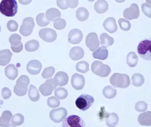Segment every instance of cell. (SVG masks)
<instances>
[{"label": "cell", "mask_w": 151, "mask_h": 127, "mask_svg": "<svg viewBox=\"0 0 151 127\" xmlns=\"http://www.w3.org/2000/svg\"><path fill=\"white\" fill-rule=\"evenodd\" d=\"M12 116V113L10 111L6 110L4 111L2 113V116L0 117V127H7L8 125H9Z\"/></svg>", "instance_id": "83f0119b"}, {"label": "cell", "mask_w": 151, "mask_h": 127, "mask_svg": "<svg viewBox=\"0 0 151 127\" xmlns=\"http://www.w3.org/2000/svg\"><path fill=\"white\" fill-rule=\"evenodd\" d=\"M53 25L54 27L57 30H63L66 26V22L64 19L57 18L53 21Z\"/></svg>", "instance_id": "b9f144b4"}, {"label": "cell", "mask_w": 151, "mask_h": 127, "mask_svg": "<svg viewBox=\"0 0 151 127\" xmlns=\"http://www.w3.org/2000/svg\"><path fill=\"white\" fill-rule=\"evenodd\" d=\"M76 17L80 21H85L89 17V12L85 7H79L76 10Z\"/></svg>", "instance_id": "4dcf8cb0"}, {"label": "cell", "mask_w": 151, "mask_h": 127, "mask_svg": "<svg viewBox=\"0 0 151 127\" xmlns=\"http://www.w3.org/2000/svg\"><path fill=\"white\" fill-rule=\"evenodd\" d=\"M68 111L63 107L52 110L49 113L50 119L55 123H60L66 117Z\"/></svg>", "instance_id": "9c48e42d"}, {"label": "cell", "mask_w": 151, "mask_h": 127, "mask_svg": "<svg viewBox=\"0 0 151 127\" xmlns=\"http://www.w3.org/2000/svg\"><path fill=\"white\" fill-rule=\"evenodd\" d=\"M105 122L109 127H116L119 122V116L117 113H108L105 117Z\"/></svg>", "instance_id": "d4e9b609"}, {"label": "cell", "mask_w": 151, "mask_h": 127, "mask_svg": "<svg viewBox=\"0 0 151 127\" xmlns=\"http://www.w3.org/2000/svg\"><path fill=\"white\" fill-rule=\"evenodd\" d=\"M118 24L120 28L124 31H127L130 30L131 27V23L129 21H127L124 18H120L118 20Z\"/></svg>", "instance_id": "60d3db41"}, {"label": "cell", "mask_w": 151, "mask_h": 127, "mask_svg": "<svg viewBox=\"0 0 151 127\" xmlns=\"http://www.w3.org/2000/svg\"><path fill=\"white\" fill-rule=\"evenodd\" d=\"M144 76L140 73H135L131 77V83L136 87H140L144 84Z\"/></svg>", "instance_id": "e575fe53"}, {"label": "cell", "mask_w": 151, "mask_h": 127, "mask_svg": "<svg viewBox=\"0 0 151 127\" xmlns=\"http://www.w3.org/2000/svg\"><path fill=\"white\" fill-rule=\"evenodd\" d=\"M2 96L4 99H8L12 96V92L8 87H4L1 92Z\"/></svg>", "instance_id": "c3c4849f"}, {"label": "cell", "mask_w": 151, "mask_h": 127, "mask_svg": "<svg viewBox=\"0 0 151 127\" xmlns=\"http://www.w3.org/2000/svg\"><path fill=\"white\" fill-rule=\"evenodd\" d=\"M148 108V104L144 101H139L135 104V110L137 112L145 111Z\"/></svg>", "instance_id": "bcb514c9"}, {"label": "cell", "mask_w": 151, "mask_h": 127, "mask_svg": "<svg viewBox=\"0 0 151 127\" xmlns=\"http://www.w3.org/2000/svg\"><path fill=\"white\" fill-rule=\"evenodd\" d=\"M91 70L93 73L101 77H108L111 72L110 66L100 61H95L92 64Z\"/></svg>", "instance_id": "5b68a950"}, {"label": "cell", "mask_w": 151, "mask_h": 127, "mask_svg": "<svg viewBox=\"0 0 151 127\" xmlns=\"http://www.w3.org/2000/svg\"><path fill=\"white\" fill-rule=\"evenodd\" d=\"M86 44L91 51H95L100 45V40L95 32H91L87 36Z\"/></svg>", "instance_id": "5bb4252c"}, {"label": "cell", "mask_w": 151, "mask_h": 127, "mask_svg": "<svg viewBox=\"0 0 151 127\" xmlns=\"http://www.w3.org/2000/svg\"><path fill=\"white\" fill-rule=\"evenodd\" d=\"M5 76L10 80H14L18 75V70L14 64H9L5 69Z\"/></svg>", "instance_id": "603a6c76"}, {"label": "cell", "mask_w": 151, "mask_h": 127, "mask_svg": "<svg viewBox=\"0 0 151 127\" xmlns=\"http://www.w3.org/2000/svg\"><path fill=\"white\" fill-rule=\"evenodd\" d=\"M139 123L143 126H151V112L147 111L140 113L137 118Z\"/></svg>", "instance_id": "cb8c5ba5"}, {"label": "cell", "mask_w": 151, "mask_h": 127, "mask_svg": "<svg viewBox=\"0 0 151 127\" xmlns=\"http://www.w3.org/2000/svg\"><path fill=\"white\" fill-rule=\"evenodd\" d=\"M39 35L41 39L48 43L55 42L57 37V32L54 30L50 28L41 29L39 32Z\"/></svg>", "instance_id": "8fae6325"}, {"label": "cell", "mask_w": 151, "mask_h": 127, "mask_svg": "<svg viewBox=\"0 0 151 127\" xmlns=\"http://www.w3.org/2000/svg\"><path fill=\"white\" fill-rule=\"evenodd\" d=\"M57 86L55 84L53 78L47 79L45 83L41 84L39 87V92L45 97L50 95L54 90L56 89Z\"/></svg>", "instance_id": "30bf717a"}, {"label": "cell", "mask_w": 151, "mask_h": 127, "mask_svg": "<svg viewBox=\"0 0 151 127\" xmlns=\"http://www.w3.org/2000/svg\"><path fill=\"white\" fill-rule=\"evenodd\" d=\"M28 95L29 99L32 102H37L40 99L39 92L34 85H31L29 86Z\"/></svg>", "instance_id": "f546056e"}, {"label": "cell", "mask_w": 151, "mask_h": 127, "mask_svg": "<svg viewBox=\"0 0 151 127\" xmlns=\"http://www.w3.org/2000/svg\"><path fill=\"white\" fill-rule=\"evenodd\" d=\"M76 68L78 71L81 73H86L89 71V64L85 61H81L76 64Z\"/></svg>", "instance_id": "8d00e7d4"}, {"label": "cell", "mask_w": 151, "mask_h": 127, "mask_svg": "<svg viewBox=\"0 0 151 127\" xmlns=\"http://www.w3.org/2000/svg\"><path fill=\"white\" fill-rule=\"evenodd\" d=\"M13 53L8 49L0 51V65L5 66L10 63Z\"/></svg>", "instance_id": "7402d4cb"}, {"label": "cell", "mask_w": 151, "mask_h": 127, "mask_svg": "<svg viewBox=\"0 0 151 127\" xmlns=\"http://www.w3.org/2000/svg\"><path fill=\"white\" fill-rule=\"evenodd\" d=\"M103 27L105 30L110 34L116 32L118 28L116 21L113 17H109L104 21Z\"/></svg>", "instance_id": "d6986e66"}, {"label": "cell", "mask_w": 151, "mask_h": 127, "mask_svg": "<svg viewBox=\"0 0 151 127\" xmlns=\"http://www.w3.org/2000/svg\"><path fill=\"white\" fill-rule=\"evenodd\" d=\"M7 28L10 32H15L18 28V24L14 20H10L7 22Z\"/></svg>", "instance_id": "7dc6e473"}, {"label": "cell", "mask_w": 151, "mask_h": 127, "mask_svg": "<svg viewBox=\"0 0 151 127\" xmlns=\"http://www.w3.org/2000/svg\"><path fill=\"white\" fill-rule=\"evenodd\" d=\"M142 10L143 13L148 17V18H151V2L148 1L142 5Z\"/></svg>", "instance_id": "f6af8a7d"}, {"label": "cell", "mask_w": 151, "mask_h": 127, "mask_svg": "<svg viewBox=\"0 0 151 127\" xmlns=\"http://www.w3.org/2000/svg\"><path fill=\"white\" fill-rule=\"evenodd\" d=\"M42 69L41 63L36 60H32L28 62L27 65V71L32 75L38 74Z\"/></svg>", "instance_id": "e0dca14e"}, {"label": "cell", "mask_w": 151, "mask_h": 127, "mask_svg": "<svg viewBox=\"0 0 151 127\" xmlns=\"http://www.w3.org/2000/svg\"><path fill=\"white\" fill-rule=\"evenodd\" d=\"M95 99L92 96L88 94L80 95L76 101V106L81 111H86L92 106Z\"/></svg>", "instance_id": "8992f818"}, {"label": "cell", "mask_w": 151, "mask_h": 127, "mask_svg": "<svg viewBox=\"0 0 151 127\" xmlns=\"http://www.w3.org/2000/svg\"><path fill=\"white\" fill-rule=\"evenodd\" d=\"M94 8L96 12L99 14H104L107 12L109 8L108 3L104 0H100L96 2Z\"/></svg>", "instance_id": "484cf974"}, {"label": "cell", "mask_w": 151, "mask_h": 127, "mask_svg": "<svg viewBox=\"0 0 151 127\" xmlns=\"http://www.w3.org/2000/svg\"><path fill=\"white\" fill-rule=\"evenodd\" d=\"M34 27V19L32 17H27L23 19L19 32L22 35L28 36L32 34Z\"/></svg>", "instance_id": "ba28073f"}, {"label": "cell", "mask_w": 151, "mask_h": 127, "mask_svg": "<svg viewBox=\"0 0 151 127\" xmlns=\"http://www.w3.org/2000/svg\"><path fill=\"white\" fill-rule=\"evenodd\" d=\"M71 82L74 89L76 90H81L85 85V78L83 75L75 73L72 76Z\"/></svg>", "instance_id": "9a60e30c"}, {"label": "cell", "mask_w": 151, "mask_h": 127, "mask_svg": "<svg viewBox=\"0 0 151 127\" xmlns=\"http://www.w3.org/2000/svg\"><path fill=\"white\" fill-rule=\"evenodd\" d=\"M108 55L109 52L106 47L104 46H101L95 50L92 54L93 58L101 60H106L108 57Z\"/></svg>", "instance_id": "44dd1931"}, {"label": "cell", "mask_w": 151, "mask_h": 127, "mask_svg": "<svg viewBox=\"0 0 151 127\" xmlns=\"http://www.w3.org/2000/svg\"><path fill=\"white\" fill-rule=\"evenodd\" d=\"M22 38L17 34H14L9 37V42L11 44V48L15 53L21 52L23 48V43L21 42Z\"/></svg>", "instance_id": "4fadbf2b"}, {"label": "cell", "mask_w": 151, "mask_h": 127, "mask_svg": "<svg viewBox=\"0 0 151 127\" xmlns=\"http://www.w3.org/2000/svg\"><path fill=\"white\" fill-rule=\"evenodd\" d=\"M36 22L37 25L40 27H45L48 26L50 22L48 21L45 17V14L43 13H40L36 16Z\"/></svg>", "instance_id": "74e56055"}, {"label": "cell", "mask_w": 151, "mask_h": 127, "mask_svg": "<svg viewBox=\"0 0 151 127\" xmlns=\"http://www.w3.org/2000/svg\"><path fill=\"white\" fill-rule=\"evenodd\" d=\"M78 1H57V6L62 10H66L69 7L76 8L78 5Z\"/></svg>", "instance_id": "4316f807"}, {"label": "cell", "mask_w": 151, "mask_h": 127, "mask_svg": "<svg viewBox=\"0 0 151 127\" xmlns=\"http://www.w3.org/2000/svg\"><path fill=\"white\" fill-rule=\"evenodd\" d=\"M123 15L125 19L127 21L137 19L140 15L138 5L135 3L132 4L130 7L126 8L124 10Z\"/></svg>", "instance_id": "7c38bea8"}, {"label": "cell", "mask_w": 151, "mask_h": 127, "mask_svg": "<svg viewBox=\"0 0 151 127\" xmlns=\"http://www.w3.org/2000/svg\"><path fill=\"white\" fill-rule=\"evenodd\" d=\"M100 38L101 40V45L105 47H110L112 45L114 42L113 38L111 37L106 33L102 34L100 36Z\"/></svg>", "instance_id": "d6a6232c"}, {"label": "cell", "mask_w": 151, "mask_h": 127, "mask_svg": "<svg viewBox=\"0 0 151 127\" xmlns=\"http://www.w3.org/2000/svg\"><path fill=\"white\" fill-rule=\"evenodd\" d=\"M139 55L145 60H151V40L147 39L139 43L137 47Z\"/></svg>", "instance_id": "277c9868"}, {"label": "cell", "mask_w": 151, "mask_h": 127, "mask_svg": "<svg viewBox=\"0 0 151 127\" xmlns=\"http://www.w3.org/2000/svg\"><path fill=\"white\" fill-rule=\"evenodd\" d=\"M55 72V69L53 66H49L44 69V70L42 73V77L44 79H48L51 78Z\"/></svg>", "instance_id": "7bdbcfd3"}, {"label": "cell", "mask_w": 151, "mask_h": 127, "mask_svg": "<svg viewBox=\"0 0 151 127\" xmlns=\"http://www.w3.org/2000/svg\"><path fill=\"white\" fill-rule=\"evenodd\" d=\"M47 104L50 108H57L60 105V101L55 96L50 97L48 98Z\"/></svg>", "instance_id": "ee69618b"}, {"label": "cell", "mask_w": 151, "mask_h": 127, "mask_svg": "<svg viewBox=\"0 0 151 127\" xmlns=\"http://www.w3.org/2000/svg\"><path fill=\"white\" fill-rule=\"evenodd\" d=\"M30 81L29 78L26 75H22L19 78L14 87V93L19 97L24 96L27 92L28 86Z\"/></svg>", "instance_id": "3957f363"}, {"label": "cell", "mask_w": 151, "mask_h": 127, "mask_svg": "<svg viewBox=\"0 0 151 127\" xmlns=\"http://www.w3.org/2000/svg\"><path fill=\"white\" fill-rule=\"evenodd\" d=\"M1 26H0V32H1Z\"/></svg>", "instance_id": "f907efd6"}, {"label": "cell", "mask_w": 151, "mask_h": 127, "mask_svg": "<svg viewBox=\"0 0 151 127\" xmlns=\"http://www.w3.org/2000/svg\"><path fill=\"white\" fill-rule=\"evenodd\" d=\"M83 37V35L82 32L78 28H74L69 32L68 42L71 44H77L82 41Z\"/></svg>", "instance_id": "2e32d148"}, {"label": "cell", "mask_w": 151, "mask_h": 127, "mask_svg": "<svg viewBox=\"0 0 151 127\" xmlns=\"http://www.w3.org/2000/svg\"><path fill=\"white\" fill-rule=\"evenodd\" d=\"M110 83L113 87L125 89L130 85L129 76L126 74L114 73L109 79Z\"/></svg>", "instance_id": "6da1fadb"}, {"label": "cell", "mask_w": 151, "mask_h": 127, "mask_svg": "<svg viewBox=\"0 0 151 127\" xmlns=\"http://www.w3.org/2000/svg\"><path fill=\"white\" fill-rule=\"evenodd\" d=\"M62 127H86V124L82 118L72 115L63 119Z\"/></svg>", "instance_id": "52a82bcc"}, {"label": "cell", "mask_w": 151, "mask_h": 127, "mask_svg": "<svg viewBox=\"0 0 151 127\" xmlns=\"http://www.w3.org/2000/svg\"><path fill=\"white\" fill-rule=\"evenodd\" d=\"M103 94L104 97L107 99H113L117 95V90L115 87L107 86L104 88Z\"/></svg>", "instance_id": "1f68e13d"}, {"label": "cell", "mask_w": 151, "mask_h": 127, "mask_svg": "<svg viewBox=\"0 0 151 127\" xmlns=\"http://www.w3.org/2000/svg\"><path fill=\"white\" fill-rule=\"evenodd\" d=\"M18 12V4L14 0H4L0 2V12L9 17H14Z\"/></svg>", "instance_id": "7a4b0ae2"}, {"label": "cell", "mask_w": 151, "mask_h": 127, "mask_svg": "<svg viewBox=\"0 0 151 127\" xmlns=\"http://www.w3.org/2000/svg\"><path fill=\"white\" fill-rule=\"evenodd\" d=\"M69 56L71 60L77 61L82 59L84 56V51L81 47H74L69 52Z\"/></svg>", "instance_id": "ffe728a7"}, {"label": "cell", "mask_w": 151, "mask_h": 127, "mask_svg": "<svg viewBox=\"0 0 151 127\" xmlns=\"http://www.w3.org/2000/svg\"><path fill=\"white\" fill-rule=\"evenodd\" d=\"M24 121V118L21 113H16L12 116V123L14 126H21Z\"/></svg>", "instance_id": "ab89813d"}, {"label": "cell", "mask_w": 151, "mask_h": 127, "mask_svg": "<svg viewBox=\"0 0 151 127\" xmlns=\"http://www.w3.org/2000/svg\"><path fill=\"white\" fill-rule=\"evenodd\" d=\"M40 46L39 42L36 40H31L26 43L25 50L27 52H35L39 49Z\"/></svg>", "instance_id": "d590c367"}, {"label": "cell", "mask_w": 151, "mask_h": 127, "mask_svg": "<svg viewBox=\"0 0 151 127\" xmlns=\"http://www.w3.org/2000/svg\"><path fill=\"white\" fill-rule=\"evenodd\" d=\"M53 79L56 85L60 87H62L67 85L69 82L68 75L67 73L62 71L57 72Z\"/></svg>", "instance_id": "ac0fdd59"}, {"label": "cell", "mask_w": 151, "mask_h": 127, "mask_svg": "<svg viewBox=\"0 0 151 127\" xmlns=\"http://www.w3.org/2000/svg\"><path fill=\"white\" fill-rule=\"evenodd\" d=\"M61 16V12L56 8H50L46 12L45 17L49 21H53Z\"/></svg>", "instance_id": "f1b7e54d"}, {"label": "cell", "mask_w": 151, "mask_h": 127, "mask_svg": "<svg viewBox=\"0 0 151 127\" xmlns=\"http://www.w3.org/2000/svg\"><path fill=\"white\" fill-rule=\"evenodd\" d=\"M126 62L131 68L136 66L138 62V57L137 53L134 52H130L129 53L126 58Z\"/></svg>", "instance_id": "836d02e7"}, {"label": "cell", "mask_w": 151, "mask_h": 127, "mask_svg": "<svg viewBox=\"0 0 151 127\" xmlns=\"http://www.w3.org/2000/svg\"><path fill=\"white\" fill-rule=\"evenodd\" d=\"M17 127L15 126H14V125H13V124H9V125H8L7 126V127Z\"/></svg>", "instance_id": "681fc988"}, {"label": "cell", "mask_w": 151, "mask_h": 127, "mask_svg": "<svg viewBox=\"0 0 151 127\" xmlns=\"http://www.w3.org/2000/svg\"><path fill=\"white\" fill-rule=\"evenodd\" d=\"M55 95L58 99H65L68 96V92L64 87H58L55 90Z\"/></svg>", "instance_id": "f35d334b"}]
</instances>
